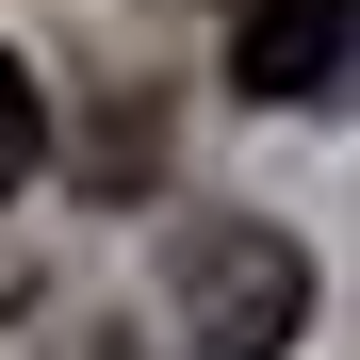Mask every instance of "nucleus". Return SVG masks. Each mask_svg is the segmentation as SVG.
Here are the masks:
<instances>
[{
	"label": "nucleus",
	"instance_id": "nucleus-1",
	"mask_svg": "<svg viewBox=\"0 0 360 360\" xmlns=\"http://www.w3.org/2000/svg\"><path fill=\"white\" fill-rule=\"evenodd\" d=\"M295 328H311V262L262 213H197L180 229V344L197 360H278Z\"/></svg>",
	"mask_w": 360,
	"mask_h": 360
},
{
	"label": "nucleus",
	"instance_id": "nucleus-2",
	"mask_svg": "<svg viewBox=\"0 0 360 360\" xmlns=\"http://www.w3.org/2000/svg\"><path fill=\"white\" fill-rule=\"evenodd\" d=\"M229 82L246 98H344V0H246V33H229Z\"/></svg>",
	"mask_w": 360,
	"mask_h": 360
},
{
	"label": "nucleus",
	"instance_id": "nucleus-3",
	"mask_svg": "<svg viewBox=\"0 0 360 360\" xmlns=\"http://www.w3.org/2000/svg\"><path fill=\"white\" fill-rule=\"evenodd\" d=\"M33 164H49V98H33V66H17V49H0V197H17Z\"/></svg>",
	"mask_w": 360,
	"mask_h": 360
},
{
	"label": "nucleus",
	"instance_id": "nucleus-4",
	"mask_svg": "<svg viewBox=\"0 0 360 360\" xmlns=\"http://www.w3.org/2000/svg\"><path fill=\"white\" fill-rule=\"evenodd\" d=\"M229 17H246V0H229Z\"/></svg>",
	"mask_w": 360,
	"mask_h": 360
}]
</instances>
